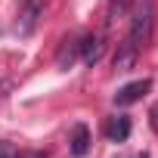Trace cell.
I'll return each instance as SVG.
<instances>
[{
	"label": "cell",
	"mask_w": 158,
	"mask_h": 158,
	"mask_svg": "<svg viewBox=\"0 0 158 158\" xmlns=\"http://www.w3.org/2000/svg\"><path fill=\"white\" fill-rule=\"evenodd\" d=\"M149 90H152V81H149V77H143V81H130V84H124V87L115 93V106H133V102H139Z\"/></svg>",
	"instance_id": "7a4b0ae2"
},
{
	"label": "cell",
	"mask_w": 158,
	"mask_h": 158,
	"mask_svg": "<svg viewBox=\"0 0 158 158\" xmlns=\"http://www.w3.org/2000/svg\"><path fill=\"white\" fill-rule=\"evenodd\" d=\"M40 10H44L40 0H25V3H22V13H19V25H16V31H19V34H31L34 25H37Z\"/></svg>",
	"instance_id": "3957f363"
},
{
	"label": "cell",
	"mask_w": 158,
	"mask_h": 158,
	"mask_svg": "<svg viewBox=\"0 0 158 158\" xmlns=\"http://www.w3.org/2000/svg\"><path fill=\"white\" fill-rule=\"evenodd\" d=\"M0 158H19V152H16L10 143H0Z\"/></svg>",
	"instance_id": "9c48e42d"
},
{
	"label": "cell",
	"mask_w": 158,
	"mask_h": 158,
	"mask_svg": "<svg viewBox=\"0 0 158 158\" xmlns=\"http://www.w3.org/2000/svg\"><path fill=\"white\" fill-rule=\"evenodd\" d=\"M152 31H155V13L146 6V10L136 13V19H133V25H130V37H127V44L139 53V50H146V47L152 44Z\"/></svg>",
	"instance_id": "6da1fadb"
},
{
	"label": "cell",
	"mask_w": 158,
	"mask_h": 158,
	"mask_svg": "<svg viewBox=\"0 0 158 158\" xmlns=\"http://www.w3.org/2000/svg\"><path fill=\"white\" fill-rule=\"evenodd\" d=\"M106 136H109L112 143H124V139L130 136V121H127L124 115L112 118V121H109V127H106Z\"/></svg>",
	"instance_id": "8992f818"
},
{
	"label": "cell",
	"mask_w": 158,
	"mask_h": 158,
	"mask_svg": "<svg viewBox=\"0 0 158 158\" xmlns=\"http://www.w3.org/2000/svg\"><path fill=\"white\" fill-rule=\"evenodd\" d=\"M133 62H136V50H133L130 44H124V47L118 50V56H115V68H118V71H130Z\"/></svg>",
	"instance_id": "52a82bcc"
},
{
	"label": "cell",
	"mask_w": 158,
	"mask_h": 158,
	"mask_svg": "<svg viewBox=\"0 0 158 158\" xmlns=\"http://www.w3.org/2000/svg\"><path fill=\"white\" fill-rule=\"evenodd\" d=\"M102 53H106V44L99 37H81V56L87 65H96L102 59Z\"/></svg>",
	"instance_id": "5b68a950"
},
{
	"label": "cell",
	"mask_w": 158,
	"mask_h": 158,
	"mask_svg": "<svg viewBox=\"0 0 158 158\" xmlns=\"http://www.w3.org/2000/svg\"><path fill=\"white\" fill-rule=\"evenodd\" d=\"M127 3H130V0H109V16L115 19L118 13H124V10H127Z\"/></svg>",
	"instance_id": "ba28073f"
},
{
	"label": "cell",
	"mask_w": 158,
	"mask_h": 158,
	"mask_svg": "<svg viewBox=\"0 0 158 158\" xmlns=\"http://www.w3.org/2000/svg\"><path fill=\"white\" fill-rule=\"evenodd\" d=\"M71 155L74 158H84L87 152H90V130H87V124H74V130H71Z\"/></svg>",
	"instance_id": "277c9868"
},
{
	"label": "cell",
	"mask_w": 158,
	"mask_h": 158,
	"mask_svg": "<svg viewBox=\"0 0 158 158\" xmlns=\"http://www.w3.org/2000/svg\"><path fill=\"white\" fill-rule=\"evenodd\" d=\"M152 127L158 130V109H152Z\"/></svg>",
	"instance_id": "30bf717a"
}]
</instances>
